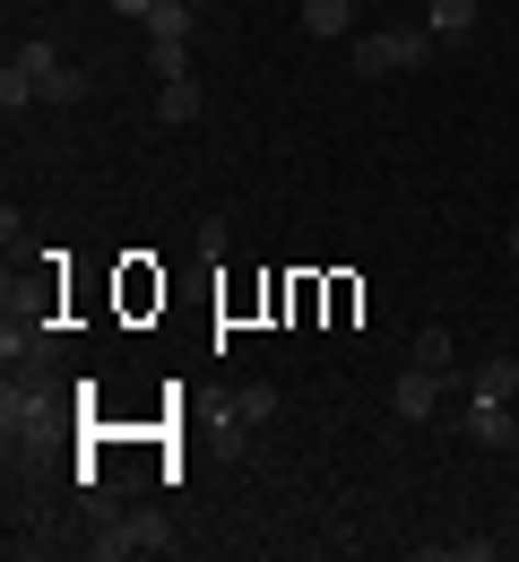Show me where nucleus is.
Returning a JSON list of instances; mask_svg holds the SVG:
<instances>
[{
	"instance_id": "f257e3e1",
	"label": "nucleus",
	"mask_w": 519,
	"mask_h": 562,
	"mask_svg": "<svg viewBox=\"0 0 519 562\" xmlns=\"http://www.w3.org/2000/svg\"><path fill=\"white\" fill-rule=\"evenodd\" d=\"M182 537H173V519L139 502V510H113L104 528H87V562H131V554H173Z\"/></svg>"
},
{
	"instance_id": "f03ea898",
	"label": "nucleus",
	"mask_w": 519,
	"mask_h": 562,
	"mask_svg": "<svg viewBox=\"0 0 519 562\" xmlns=\"http://www.w3.org/2000/svg\"><path fill=\"white\" fill-rule=\"evenodd\" d=\"M416 61H433V26H372L364 44H356V70L364 78H398V70H416Z\"/></svg>"
},
{
	"instance_id": "7ed1b4c3",
	"label": "nucleus",
	"mask_w": 519,
	"mask_h": 562,
	"mask_svg": "<svg viewBox=\"0 0 519 562\" xmlns=\"http://www.w3.org/2000/svg\"><path fill=\"white\" fill-rule=\"evenodd\" d=\"M53 424H61V416H53V390L9 372V390H0V432H9V450H18V441H26V450L53 441Z\"/></svg>"
},
{
	"instance_id": "20e7f679",
	"label": "nucleus",
	"mask_w": 519,
	"mask_h": 562,
	"mask_svg": "<svg viewBox=\"0 0 519 562\" xmlns=\"http://www.w3.org/2000/svg\"><path fill=\"white\" fill-rule=\"evenodd\" d=\"M442 390H450V372L407 363V372H398V390H390V416H398V424H433V416H442Z\"/></svg>"
},
{
	"instance_id": "39448f33",
	"label": "nucleus",
	"mask_w": 519,
	"mask_h": 562,
	"mask_svg": "<svg viewBox=\"0 0 519 562\" xmlns=\"http://www.w3.org/2000/svg\"><path fill=\"white\" fill-rule=\"evenodd\" d=\"M459 432H467L476 450H511V441H519V416L503 407V398H467V407H459Z\"/></svg>"
},
{
	"instance_id": "423d86ee",
	"label": "nucleus",
	"mask_w": 519,
	"mask_h": 562,
	"mask_svg": "<svg viewBox=\"0 0 519 562\" xmlns=\"http://www.w3.org/2000/svg\"><path fill=\"white\" fill-rule=\"evenodd\" d=\"M269 416H278V390H269V381H242V390L225 398V432H260Z\"/></svg>"
},
{
	"instance_id": "0eeeda50",
	"label": "nucleus",
	"mask_w": 519,
	"mask_h": 562,
	"mask_svg": "<svg viewBox=\"0 0 519 562\" xmlns=\"http://www.w3.org/2000/svg\"><path fill=\"white\" fill-rule=\"evenodd\" d=\"M467 398H503V407H511L519 398V355H485V363L467 372Z\"/></svg>"
},
{
	"instance_id": "6e6552de",
	"label": "nucleus",
	"mask_w": 519,
	"mask_h": 562,
	"mask_svg": "<svg viewBox=\"0 0 519 562\" xmlns=\"http://www.w3.org/2000/svg\"><path fill=\"white\" fill-rule=\"evenodd\" d=\"M191 26H200L191 0H156L148 9V44H191Z\"/></svg>"
},
{
	"instance_id": "1a4fd4ad",
	"label": "nucleus",
	"mask_w": 519,
	"mask_h": 562,
	"mask_svg": "<svg viewBox=\"0 0 519 562\" xmlns=\"http://www.w3.org/2000/svg\"><path fill=\"white\" fill-rule=\"evenodd\" d=\"M407 363H425V372H459V347H450V329H442V321H425V329H416Z\"/></svg>"
},
{
	"instance_id": "9d476101",
	"label": "nucleus",
	"mask_w": 519,
	"mask_h": 562,
	"mask_svg": "<svg viewBox=\"0 0 519 562\" xmlns=\"http://www.w3.org/2000/svg\"><path fill=\"white\" fill-rule=\"evenodd\" d=\"M156 113L165 122H200V78H165L156 87Z\"/></svg>"
},
{
	"instance_id": "9b49d317",
	"label": "nucleus",
	"mask_w": 519,
	"mask_h": 562,
	"mask_svg": "<svg viewBox=\"0 0 519 562\" xmlns=\"http://www.w3.org/2000/svg\"><path fill=\"white\" fill-rule=\"evenodd\" d=\"M347 18H356V0H303V26L312 35H347Z\"/></svg>"
},
{
	"instance_id": "f8f14e48",
	"label": "nucleus",
	"mask_w": 519,
	"mask_h": 562,
	"mask_svg": "<svg viewBox=\"0 0 519 562\" xmlns=\"http://www.w3.org/2000/svg\"><path fill=\"white\" fill-rule=\"evenodd\" d=\"M44 104H87V70H70V61L44 70Z\"/></svg>"
},
{
	"instance_id": "ddd939ff",
	"label": "nucleus",
	"mask_w": 519,
	"mask_h": 562,
	"mask_svg": "<svg viewBox=\"0 0 519 562\" xmlns=\"http://www.w3.org/2000/svg\"><path fill=\"white\" fill-rule=\"evenodd\" d=\"M35 95H44V87H35V70H18V61L0 70V104H9V113H26Z\"/></svg>"
},
{
	"instance_id": "4468645a",
	"label": "nucleus",
	"mask_w": 519,
	"mask_h": 562,
	"mask_svg": "<svg viewBox=\"0 0 519 562\" xmlns=\"http://www.w3.org/2000/svg\"><path fill=\"white\" fill-rule=\"evenodd\" d=\"M433 35H476V0H433Z\"/></svg>"
},
{
	"instance_id": "2eb2a0df",
	"label": "nucleus",
	"mask_w": 519,
	"mask_h": 562,
	"mask_svg": "<svg viewBox=\"0 0 519 562\" xmlns=\"http://www.w3.org/2000/svg\"><path fill=\"white\" fill-rule=\"evenodd\" d=\"M148 70H156V87L165 78H191V44H148Z\"/></svg>"
},
{
	"instance_id": "dca6fc26",
	"label": "nucleus",
	"mask_w": 519,
	"mask_h": 562,
	"mask_svg": "<svg viewBox=\"0 0 519 562\" xmlns=\"http://www.w3.org/2000/svg\"><path fill=\"white\" fill-rule=\"evenodd\" d=\"M494 554H503L494 537H459V546H442V562H494Z\"/></svg>"
},
{
	"instance_id": "f3484780",
	"label": "nucleus",
	"mask_w": 519,
	"mask_h": 562,
	"mask_svg": "<svg viewBox=\"0 0 519 562\" xmlns=\"http://www.w3.org/2000/svg\"><path fill=\"white\" fill-rule=\"evenodd\" d=\"M113 9H122V18H139V26H148V9H156V0H113Z\"/></svg>"
},
{
	"instance_id": "a211bd4d",
	"label": "nucleus",
	"mask_w": 519,
	"mask_h": 562,
	"mask_svg": "<svg viewBox=\"0 0 519 562\" xmlns=\"http://www.w3.org/2000/svg\"><path fill=\"white\" fill-rule=\"evenodd\" d=\"M511 260H519V225H511Z\"/></svg>"
},
{
	"instance_id": "6ab92c4d",
	"label": "nucleus",
	"mask_w": 519,
	"mask_h": 562,
	"mask_svg": "<svg viewBox=\"0 0 519 562\" xmlns=\"http://www.w3.org/2000/svg\"><path fill=\"white\" fill-rule=\"evenodd\" d=\"M511 468H519V441H511Z\"/></svg>"
},
{
	"instance_id": "aec40b11",
	"label": "nucleus",
	"mask_w": 519,
	"mask_h": 562,
	"mask_svg": "<svg viewBox=\"0 0 519 562\" xmlns=\"http://www.w3.org/2000/svg\"><path fill=\"white\" fill-rule=\"evenodd\" d=\"M191 9H208V0H191Z\"/></svg>"
},
{
	"instance_id": "412c9836",
	"label": "nucleus",
	"mask_w": 519,
	"mask_h": 562,
	"mask_svg": "<svg viewBox=\"0 0 519 562\" xmlns=\"http://www.w3.org/2000/svg\"><path fill=\"white\" fill-rule=\"evenodd\" d=\"M511 528H519V510H511Z\"/></svg>"
}]
</instances>
